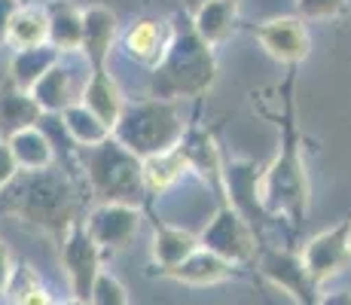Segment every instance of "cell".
Listing matches in <instances>:
<instances>
[{"instance_id": "ffe728a7", "label": "cell", "mask_w": 351, "mask_h": 305, "mask_svg": "<svg viewBox=\"0 0 351 305\" xmlns=\"http://www.w3.org/2000/svg\"><path fill=\"white\" fill-rule=\"evenodd\" d=\"M31 101L40 107L43 117H52V113H64L71 104H77V95H73V80L71 71H64L62 64H56L52 71H46L43 77L34 83V89L28 92Z\"/></svg>"}, {"instance_id": "e575fe53", "label": "cell", "mask_w": 351, "mask_h": 305, "mask_svg": "<svg viewBox=\"0 0 351 305\" xmlns=\"http://www.w3.org/2000/svg\"><path fill=\"white\" fill-rule=\"evenodd\" d=\"M348 247H351V217H348Z\"/></svg>"}, {"instance_id": "603a6c76", "label": "cell", "mask_w": 351, "mask_h": 305, "mask_svg": "<svg viewBox=\"0 0 351 305\" xmlns=\"http://www.w3.org/2000/svg\"><path fill=\"white\" fill-rule=\"evenodd\" d=\"M58 61H62V52H56L49 43L37 46V49H16V56L10 61V83L19 92H31L34 83L46 71H52Z\"/></svg>"}, {"instance_id": "52a82bcc", "label": "cell", "mask_w": 351, "mask_h": 305, "mask_svg": "<svg viewBox=\"0 0 351 305\" xmlns=\"http://www.w3.org/2000/svg\"><path fill=\"white\" fill-rule=\"evenodd\" d=\"M58 256H62V266L67 272V281H71V293H73L71 300L89 302L95 278L101 275V250L92 244V239L86 235L80 220H73L67 226V232L62 235Z\"/></svg>"}, {"instance_id": "9c48e42d", "label": "cell", "mask_w": 351, "mask_h": 305, "mask_svg": "<svg viewBox=\"0 0 351 305\" xmlns=\"http://www.w3.org/2000/svg\"><path fill=\"white\" fill-rule=\"evenodd\" d=\"M141 226V211L132 205H98L83 223L86 235L104 254H119L134 241Z\"/></svg>"}, {"instance_id": "5bb4252c", "label": "cell", "mask_w": 351, "mask_h": 305, "mask_svg": "<svg viewBox=\"0 0 351 305\" xmlns=\"http://www.w3.org/2000/svg\"><path fill=\"white\" fill-rule=\"evenodd\" d=\"M162 278H171V281L190 284V287H208V284H220L229 281V278H239V266H229L226 260L208 254V250H195L190 260H184L180 266L168 269V272H159Z\"/></svg>"}, {"instance_id": "6da1fadb", "label": "cell", "mask_w": 351, "mask_h": 305, "mask_svg": "<svg viewBox=\"0 0 351 305\" xmlns=\"http://www.w3.org/2000/svg\"><path fill=\"white\" fill-rule=\"evenodd\" d=\"M293 83H296V67L287 71L285 80V119L278 122L281 141L275 159L266 165L256 183V195H260V208L266 217H285L293 223V229L302 226L308 208V174L306 162H302V141L300 128H296V107H293Z\"/></svg>"}, {"instance_id": "5b68a950", "label": "cell", "mask_w": 351, "mask_h": 305, "mask_svg": "<svg viewBox=\"0 0 351 305\" xmlns=\"http://www.w3.org/2000/svg\"><path fill=\"white\" fill-rule=\"evenodd\" d=\"M80 165L89 178L92 195L101 205H132L144 202V178H141V159L119 147L113 138L95 147H77Z\"/></svg>"}, {"instance_id": "2e32d148", "label": "cell", "mask_w": 351, "mask_h": 305, "mask_svg": "<svg viewBox=\"0 0 351 305\" xmlns=\"http://www.w3.org/2000/svg\"><path fill=\"white\" fill-rule=\"evenodd\" d=\"M6 147H10V156L19 171H46V168H52V162H56L52 141L46 138V132L37 125L10 134Z\"/></svg>"}, {"instance_id": "d590c367", "label": "cell", "mask_w": 351, "mask_h": 305, "mask_svg": "<svg viewBox=\"0 0 351 305\" xmlns=\"http://www.w3.org/2000/svg\"><path fill=\"white\" fill-rule=\"evenodd\" d=\"M16 3H19V6H22V3H25V0H16Z\"/></svg>"}, {"instance_id": "ac0fdd59", "label": "cell", "mask_w": 351, "mask_h": 305, "mask_svg": "<svg viewBox=\"0 0 351 305\" xmlns=\"http://www.w3.org/2000/svg\"><path fill=\"white\" fill-rule=\"evenodd\" d=\"M165 43H168V28L159 19H138L123 37L125 52L138 61V64H147V67L159 64L162 52H165Z\"/></svg>"}, {"instance_id": "9a60e30c", "label": "cell", "mask_w": 351, "mask_h": 305, "mask_svg": "<svg viewBox=\"0 0 351 305\" xmlns=\"http://www.w3.org/2000/svg\"><path fill=\"white\" fill-rule=\"evenodd\" d=\"M199 250V239L186 229L178 226H165V223L156 220V232H153V244H150V256H153V269L159 272H168V269L180 266L184 260Z\"/></svg>"}, {"instance_id": "7a4b0ae2", "label": "cell", "mask_w": 351, "mask_h": 305, "mask_svg": "<svg viewBox=\"0 0 351 305\" xmlns=\"http://www.w3.org/2000/svg\"><path fill=\"white\" fill-rule=\"evenodd\" d=\"M217 80V58L214 46H208L193 31L190 16L178 12L168 28V43L159 64L153 67L150 92L153 98L178 101V98H202Z\"/></svg>"}, {"instance_id": "e0dca14e", "label": "cell", "mask_w": 351, "mask_h": 305, "mask_svg": "<svg viewBox=\"0 0 351 305\" xmlns=\"http://www.w3.org/2000/svg\"><path fill=\"white\" fill-rule=\"evenodd\" d=\"M193 31L205 40L208 46H217L232 34L239 22V0H208L190 16Z\"/></svg>"}, {"instance_id": "f546056e", "label": "cell", "mask_w": 351, "mask_h": 305, "mask_svg": "<svg viewBox=\"0 0 351 305\" xmlns=\"http://www.w3.org/2000/svg\"><path fill=\"white\" fill-rule=\"evenodd\" d=\"M16 0H0V43H6V28H10V19L16 16Z\"/></svg>"}, {"instance_id": "30bf717a", "label": "cell", "mask_w": 351, "mask_h": 305, "mask_svg": "<svg viewBox=\"0 0 351 305\" xmlns=\"http://www.w3.org/2000/svg\"><path fill=\"white\" fill-rule=\"evenodd\" d=\"M251 34L260 40V46L266 49L269 58L281 61L287 67H296L302 58H308V49H312V37H308L306 25L293 16L260 22L251 28Z\"/></svg>"}, {"instance_id": "7c38bea8", "label": "cell", "mask_w": 351, "mask_h": 305, "mask_svg": "<svg viewBox=\"0 0 351 305\" xmlns=\"http://www.w3.org/2000/svg\"><path fill=\"white\" fill-rule=\"evenodd\" d=\"M119 22L107 6H89L83 10V31H80V52L92 64V71H104L107 58H110L113 40H117Z\"/></svg>"}, {"instance_id": "3957f363", "label": "cell", "mask_w": 351, "mask_h": 305, "mask_svg": "<svg viewBox=\"0 0 351 305\" xmlns=\"http://www.w3.org/2000/svg\"><path fill=\"white\" fill-rule=\"evenodd\" d=\"M0 211L16 214L25 223H34V226L62 239L67 226L73 223L71 183L52 168H46V171H19L0 189Z\"/></svg>"}, {"instance_id": "8fae6325", "label": "cell", "mask_w": 351, "mask_h": 305, "mask_svg": "<svg viewBox=\"0 0 351 305\" xmlns=\"http://www.w3.org/2000/svg\"><path fill=\"white\" fill-rule=\"evenodd\" d=\"M260 272L300 305H315L318 302V287L308 281L300 254H293V250L263 247L260 250Z\"/></svg>"}, {"instance_id": "ba28073f", "label": "cell", "mask_w": 351, "mask_h": 305, "mask_svg": "<svg viewBox=\"0 0 351 305\" xmlns=\"http://www.w3.org/2000/svg\"><path fill=\"white\" fill-rule=\"evenodd\" d=\"M302 269H306L308 281L315 287L327 284L330 278H336L342 269L351 263V247H348V217L339 220L333 229H324L312 241H306V247L300 250Z\"/></svg>"}, {"instance_id": "d6a6232c", "label": "cell", "mask_w": 351, "mask_h": 305, "mask_svg": "<svg viewBox=\"0 0 351 305\" xmlns=\"http://www.w3.org/2000/svg\"><path fill=\"white\" fill-rule=\"evenodd\" d=\"M202 3H208V0H184V16H193Z\"/></svg>"}, {"instance_id": "4fadbf2b", "label": "cell", "mask_w": 351, "mask_h": 305, "mask_svg": "<svg viewBox=\"0 0 351 305\" xmlns=\"http://www.w3.org/2000/svg\"><path fill=\"white\" fill-rule=\"evenodd\" d=\"M80 104H83L92 117H95L98 122H104V125L113 132V125H117L125 101H123V92H119L117 80L107 73V67L104 71H92L89 73L83 92H80Z\"/></svg>"}, {"instance_id": "d4e9b609", "label": "cell", "mask_w": 351, "mask_h": 305, "mask_svg": "<svg viewBox=\"0 0 351 305\" xmlns=\"http://www.w3.org/2000/svg\"><path fill=\"white\" fill-rule=\"evenodd\" d=\"M186 162L180 150H168L150 159H141V178H144V193H165L168 186H174L178 178L184 174Z\"/></svg>"}, {"instance_id": "f1b7e54d", "label": "cell", "mask_w": 351, "mask_h": 305, "mask_svg": "<svg viewBox=\"0 0 351 305\" xmlns=\"http://www.w3.org/2000/svg\"><path fill=\"white\" fill-rule=\"evenodd\" d=\"M16 174H19V168H16V162H12V156H10V147H6V141L0 138V189L16 178Z\"/></svg>"}, {"instance_id": "4dcf8cb0", "label": "cell", "mask_w": 351, "mask_h": 305, "mask_svg": "<svg viewBox=\"0 0 351 305\" xmlns=\"http://www.w3.org/2000/svg\"><path fill=\"white\" fill-rule=\"evenodd\" d=\"M10 278H12V260H10V254H6V247L0 244V293L10 287Z\"/></svg>"}, {"instance_id": "277c9868", "label": "cell", "mask_w": 351, "mask_h": 305, "mask_svg": "<svg viewBox=\"0 0 351 305\" xmlns=\"http://www.w3.org/2000/svg\"><path fill=\"white\" fill-rule=\"evenodd\" d=\"M184 132L186 128L178 101L147 98L123 107L110 138L138 159H150V156L178 150Z\"/></svg>"}, {"instance_id": "836d02e7", "label": "cell", "mask_w": 351, "mask_h": 305, "mask_svg": "<svg viewBox=\"0 0 351 305\" xmlns=\"http://www.w3.org/2000/svg\"><path fill=\"white\" fill-rule=\"evenodd\" d=\"M64 305H89V302H80V300H67Z\"/></svg>"}, {"instance_id": "d6986e66", "label": "cell", "mask_w": 351, "mask_h": 305, "mask_svg": "<svg viewBox=\"0 0 351 305\" xmlns=\"http://www.w3.org/2000/svg\"><path fill=\"white\" fill-rule=\"evenodd\" d=\"M49 40L46 43L56 52H73L80 49V31H83V10H77L67 0H52L43 6Z\"/></svg>"}, {"instance_id": "44dd1931", "label": "cell", "mask_w": 351, "mask_h": 305, "mask_svg": "<svg viewBox=\"0 0 351 305\" xmlns=\"http://www.w3.org/2000/svg\"><path fill=\"white\" fill-rule=\"evenodd\" d=\"M178 150L184 156L186 165L195 168L205 180H223V162H220L217 144H214V138L208 132H202V128H186Z\"/></svg>"}, {"instance_id": "cb8c5ba5", "label": "cell", "mask_w": 351, "mask_h": 305, "mask_svg": "<svg viewBox=\"0 0 351 305\" xmlns=\"http://www.w3.org/2000/svg\"><path fill=\"white\" fill-rule=\"evenodd\" d=\"M46 40H49V28H46L43 6H19L6 28V43H12L16 49H37L46 46Z\"/></svg>"}, {"instance_id": "7402d4cb", "label": "cell", "mask_w": 351, "mask_h": 305, "mask_svg": "<svg viewBox=\"0 0 351 305\" xmlns=\"http://www.w3.org/2000/svg\"><path fill=\"white\" fill-rule=\"evenodd\" d=\"M43 119L40 107L31 101L28 92H19L16 86L6 80L0 86V134L10 138V134L22 132V128H31Z\"/></svg>"}, {"instance_id": "8992f818", "label": "cell", "mask_w": 351, "mask_h": 305, "mask_svg": "<svg viewBox=\"0 0 351 305\" xmlns=\"http://www.w3.org/2000/svg\"><path fill=\"white\" fill-rule=\"evenodd\" d=\"M195 239H199L202 250L226 260L229 266H245V263H251L254 254H256L254 229L247 226V220L235 211L229 202H223V205L217 208V214L208 220V226L202 229Z\"/></svg>"}, {"instance_id": "4316f807", "label": "cell", "mask_w": 351, "mask_h": 305, "mask_svg": "<svg viewBox=\"0 0 351 305\" xmlns=\"http://www.w3.org/2000/svg\"><path fill=\"white\" fill-rule=\"evenodd\" d=\"M89 305H128L125 287L110 272H101L95 278V287H92Z\"/></svg>"}, {"instance_id": "484cf974", "label": "cell", "mask_w": 351, "mask_h": 305, "mask_svg": "<svg viewBox=\"0 0 351 305\" xmlns=\"http://www.w3.org/2000/svg\"><path fill=\"white\" fill-rule=\"evenodd\" d=\"M62 117H64V132L71 134L77 147H95V144H101V141L110 138V128H107L104 122H98L83 104H80V101L67 107Z\"/></svg>"}, {"instance_id": "83f0119b", "label": "cell", "mask_w": 351, "mask_h": 305, "mask_svg": "<svg viewBox=\"0 0 351 305\" xmlns=\"http://www.w3.org/2000/svg\"><path fill=\"white\" fill-rule=\"evenodd\" d=\"M346 10V0H296V12L300 22H324V19H336Z\"/></svg>"}, {"instance_id": "1f68e13d", "label": "cell", "mask_w": 351, "mask_h": 305, "mask_svg": "<svg viewBox=\"0 0 351 305\" xmlns=\"http://www.w3.org/2000/svg\"><path fill=\"white\" fill-rule=\"evenodd\" d=\"M315 305H351V293L348 290H336V293H324L318 296Z\"/></svg>"}]
</instances>
